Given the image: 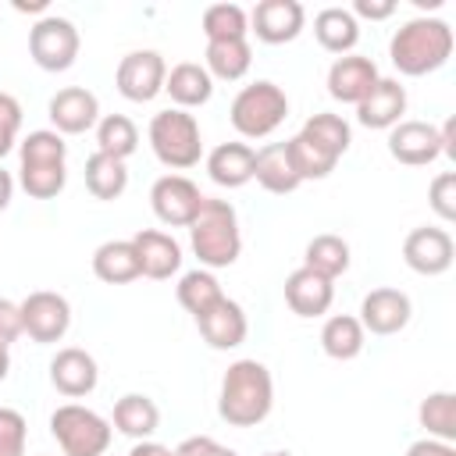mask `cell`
<instances>
[{"instance_id": "cell-31", "label": "cell", "mask_w": 456, "mask_h": 456, "mask_svg": "<svg viewBox=\"0 0 456 456\" xmlns=\"http://www.w3.org/2000/svg\"><path fill=\"white\" fill-rule=\"evenodd\" d=\"M86 189L96 196V200H118L125 189H128V167L125 160L118 157H107V153H93L86 160Z\"/></svg>"}, {"instance_id": "cell-53", "label": "cell", "mask_w": 456, "mask_h": 456, "mask_svg": "<svg viewBox=\"0 0 456 456\" xmlns=\"http://www.w3.org/2000/svg\"><path fill=\"white\" fill-rule=\"evenodd\" d=\"M217 456H239V452H235V449H224V445H221V449H217Z\"/></svg>"}, {"instance_id": "cell-8", "label": "cell", "mask_w": 456, "mask_h": 456, "mask_svg": "<svg viewBox=\"0 0 456 456\" xmlns=\"http://www.w3.org/2000/svg\"><path fill=\"white\" fill-rule=\"evenodd\" d=\"M18 310H21V331L39 346L61 342L71 328V303L61 292H50V289L28 292L18 303Z\"/></svg>"}, {"instance_id": "cell-41", "label": "cell", "mask_w": 456, "mask_h": 456, "mask_svg": "<svg viewBox=\"0 0 456 456\" xmlns=\"http://www.w3.org/2000/svg\"><path fill=\"white\" fill-rule=\"evenodd\" d=\"M428 203L442 221H456V171H442L431 189H428Z\"/></svg>"}, {"instance_id": "cell-6", "label": "cell", "mask_w": 456, "mask_h": 456, "mask_svg": "<svg viewBox=\"0 0 456 456\" xmlns=\"http://www.w3.org/2000/svg\"><path fill=\"white\" fill-rule=\"evenodd\" d=\"M50 435L57 438L64 456H103L110 449L114 428L96 410L82 403H64L50 413Z\"/></svg>"}, {"instance_id": "cell-7", "label": "cell", "mask_w": 456, "mask_h": 456, "mask_svg": "<svg viewBox=\"0 0 456 456\" xmlns=\"http://www.w3.org/2000/svg\"><path fill=\"white\" fill-rule=\"evenodd\" d=\"M78 28L61 14H43L28 28V53L43 71H68L78 57Z\"/></svg>"}, {"instance_id": "cell-13", "label": "cell", "mask_w": 456, "mask_h": 456, "mask_svg": "<svg viewBox=\"0 0 456 456\" xmlns=\"http://www.w3.org/2000/svg\"><path fill=\"white\" fill-rule=\"evenodd\" d=\"M46 114H50L57 135H82V132L96 128V121H100V100L86 86H68V89H57L50 96Z\"/></svg>"}, {"instance_id": "cell-9", "label": "cell", "mask_w": 456, "mask_h": 456, "mask_svg": "<svg viewBox=\"0 0 456 456\" xmlns=\"http://www.w3.org/2000/svg\"><path fill=\"white\" fill-rule=\"evenodd\" d=\"M164 78H167V64L157 50H132L121 57L114 71L118 93L132 103H150L157 93H164Z\"/></svg>"}, {"instance_id": "cell-4", "label": "cell", "mask_w": 456, "mask_h": 456, "mask_svg": "<svg viewBox=\"0 0 456 456\" xmlns=\"http://www.w3.org/2000/svg\"><path fill=\"white\" fill-rule=\"evenodd\" d=\"M150 146H153V157L171 167V171H189L200 164L203 157V135H200V121L189 114V110H178V107H167V110H157L150 118Z\"/></svg>"}, {"instance_id": "cell-48", "label": "cell", "mask_w": 456, "mask_h": 456, "mask_svg": "<svg viewBox=\"0 0 456 456\" xmlns=\"http://www.w3.org/2000/svg\"><path fill=\"white\" fill-rule=\"evenodd\" d=\"M452 132H456V121L449 118V121L438 128V139H442V153H445V157H456V135H452Z\"/></svg>"}, {"instance_id": "cell-12", "label": "cell", "mask_w": 456, "mask_h": 456, "mask_svg": "<svg viewBox=\"0 0 456 456\" xmlns=\"http://www.w3.org/2000/svg\"><path fill=\"white\" fill-rule=\"evenodd\" d=\"M303 25H306V11L299 0H260L249 11V32L271 46L292 43L303 32Z\"/></svg>"}, {"instance_id": "cell-36", "label": "cell", "mask_w": 456, "mask_h": 456, "mask_svg": "<svg viewBox=\"0 0 456 456\" xmlns=\"http://www.w3.org/2000/svg\"><path fill=\"white\" fill-rule=\"evenodd\" d=\"M299 135H306L310 142H317L321 150H328L335 157H342L349 150V142H353V128L338 114H314V118H306Z\"/></svg>"}, {"instance_id": "cell-40", "label": "cell", "mask_w": 456, "mask_h": 456, "mask_svg": "<svg viewBox=\"0 0 456 456\" xmlns=\"http://www.w3.org/2000/svg\"><path fill=\"white\" fill-rule=\"evenodd\" d=\"M25 438H28L25 417L11 406H0V456H25Z\"/></svg>"}, {"instance_id": "cell-21", "label": "cell", "mask_w": 456, "mask_h": 456, "mask_svg": "<svg viewBox=\"0 0 456 456\" xmlns=\"http://www.w3.org/2000/svg\"><path fill=\"white\" fill-rule=\"evenodd\" d=\"M196 328L200 335L207 338L210 349H235L246 342L249 335V321H246V310L235 303V299H221L214 310H207L203 317H196Z\"/></svg>"}, {"instance_id": "cell-1", "label": "cell", "mask_w": 456, "mask_h": 456, "mask_svg": "<svg viewBox=\"0 0 456 456\" xmlns=\"http://www.w3.org/2000/svg\"><path fill=\"white\" fill-rule=\"evenodd\" d=\"M274 406V378L260 360H235L221 378L217 413L232 428H256Z\"/></svg>"}, {"instance_id": "cell-20", "label": "cell", "mask_w": 456, "mask_h": 456, "mask_svg": "<svg viewBox=\"0 0 456 456\" xmlns=\"http://www.w3.org/2000/svg\"><path fill=\"white\" fill-rule=\"evenodd\" d=\"M132 246H135V253H139L142 278L167 281L171 274H178V267H182V246H178L167 232L142 228V232L132 235Z\"/></svg>"}, {"instance_id": "cell-28", "label": "cell", "mask_w": 456, "mask_h": 456, "mask_svg": "<svg viewBox=\"0 0 456 456\" xmlns=\"http://www.w3.org/2000/svg\"><path fill=\"white\" fill-rule=\"evenodd\" d=\"M367 331L353 314H331L321 328V349L331 360H356L363 353Z\"/></svg>"}, {"instance_id": "cell-37", "label": "cell", "mask_w": 456, "mask_h": 456, "mask_svg": "<svg viewBox=\"0 0 456 456\" xmlns=\"http://www.w3.org/2000/svg\"><path fill=\"white\" fill-rule=\"evenodd\" d=\"M289 142V153H292V164H296V175H299V182H317V178H328L331 171H335V164H338V157L335 153H328V150H321L317 142H310L306 135H292V139H285Z\"/></svg>"}, {"instance_id": "cell-26", "label": "cell", "mask_w": 456, "mask_h": 456, "mask_svg": "<svg viewBox=\"0 0 456 456\" xmlns=\"http://www.w3.org/2000/svg\"><path fill=\"white\" fill-rule=\"evenodd\" d=\"M110 428L121 431V435H128V438H135V442H142V438H150L160 428V410H157V403L150 395L128 392V395H121L114 403Z\"/></svg>"}, {"instance_id": "cell-10", "label": "cell", "mask_w": 456, "mask_h": 456, "mask_svg": "<svg viewBox=\"0 0 456 456\" xmlns=\"http://www.w3.org/2000/svg\"><path fill=\"white\" fill-rule=\"evenodd\" d=\"M150 207L153 214L171 224V228H189L203 207V192L192 178L185 175H160L150 189Z\"/></svg>"}, {"instance_id": "cell-39", "label": "cell", "mask_w": 456, "mask_h": 456, "mask_svg": "<svg viewBox=\"0 0 456 456\" xmlns=\"http://www.w3.org/2000/svg\"><path fill=\"white\" fill-rule=\"evenodd\" d=\"M18 182L32 200H53L64 189L68 171H64V164H21Z\"/></svg>"}, {"instance_id": "cell-27", "label": "cell", "mask_w": 456, "mask_h": 456, "mask_svg": "<svg viewBox=\"0 0 456 456\" xmlns=\"http://www.w3.org/2000/svg\"><path fill=\"white\" fill-rule=\"evenodd\" d=\"M314 36L328 53H349L360 39V21L349 14V7H324L314 18Z\"/></svg>"}, {"instance_id": "cell-43", "label": "cell", "mask_w": 456, "mask_h": 456, "mask_svg": "<svg viewBox=\"0 0 456 456\" xmlns=\"http://www.w3.org/2000/svg\"><path fill=\"white\" fill-rule=\"evenodd\" d=\"M18 335H25L21 331V310H18V303H11V299L0 296V342L11 346Z\"/></svg>"}, {"instance_id": "cell-11", "label": "cell", "mask_w": 456, "mask_h": 456, "mask_svg": "<svg viewBox=\"0 0 456 456\" xmlns=\"http://www.w3.org/2000/svg\"><path fill=\"white\" fill-rule=\"evenodd\" d=\"M452 256H456V246H452V235L445 228H413L403 242V260L410 271L424 274V278H438L452 267Z\"/></svg>"}, {"instance_id": "cell-5", "label": "cell", "mask_w": 456, "mask_h": 456, "mask_svg": "<svg viewBox=\"0 0 456 456\" xmlns=\"http://www.w3.org/2000/svg\"><path fill=\"white\" fill-rule=\"evenodd\" d=\"M228 118H232V128L242 135V139H267L285 118H289V96L281 86L267 82V78H256L249 86H242L228 107Z\"/></svg>"}, {"instance_id": "cell-52", "label": "cell", "mask_w": 456, "mask_h": 456, "mask_svg": "<svg viewBox=\"0 0 456 456\" xmlns=\"http://www.w3.org/2000/svg\"><path fill=\"white\" fill-rule=\"evenodd\" d=\"M264 456H292V452H285V449H271V452H264Z\"/></svg>"}, {"instance_id": "cell-22", "label": "cell", "mask_w": 456, "mask_h": 456, "mask_svg": "<svg viewBox=\"0 0 456 456\" xmlns=\"http://www.w3.org/2000/svg\"><path fill=\"white\" fill-rule=\"evenodd\" d=\"M253 160H256L253 146H246V142H221L207 157V175L221 189H242L246 182H253Z\"/></svg>"}, {"instance_id": "cell-35", "label": "cell", "mask_w": 456, "mask_h": 456, "mask_svg": "<svg viewBox=\"0 0 456 456\" xmlns=\"http://www.w3.org/2000/svg\"><path fill=\"white\" fill-rule=\"evenodd\" d=\"M246 32H249V14L239 4H210L203 11V36H207V43L246 39Z\"/></svg>"}, {"instance_id": "cell-14", "label": "cell", "mask_w": 456, "mask_h": 456, "mask_svg": "<svg viewBox=\"0 0 456 456\" xmlns=\"http://www.w3.org/2000/svg\"><path fill=\"white\" fill-rule=\"evenodd\" d=\"M413 317V303L403 289H370L360 303V324L370 335H395L410 324Z\"/></svg>"}, {"instance_id": "cell-30", "label": "cell", "mask_w": 456, "mask_h": 456, "mask_svg": "<svg viewBox=\"0 0 456 456\" xmlns=\"http://www.w3.org/2000/svg\"><path fill=\"white\" fill-rule=\"evenodd\" d=\"M303 267H310V271H317V274H324V278L335 281L338 274L349 271V242H346L342 235H331V232L314 235V239L306 242Z\"/></svg>"}, {"instance_id": "cell-29", "label": "cell", "mask_w": 456, "mask_h": 456, "mask_svg": "<svg viewBox=\"0 0 456 456\" xmlns=\"http://www.w3.org/2000/svg\"><path fill=\"white\" fill-rule=\"evenodd\" d=\"M203 68L210 78H221V82H239L249 64H253V50L246 39H224V43H207V53H203Z\"/></svg>"}, {"instance_id": "cell-50", "label": "cell", "mask_w": 456, "mask_h": 456, "mask_svg": "<svg viewBox=\"0 0 456 456\" xmlns=\"http://www.w3.org/2000/svg\"><path fill=\"white\" fill-rule=\"evenodd\" d=\"M14 11H46V0H32V4H25V0H14Z\"/></svg>"}, {"instance_id": "cell-46", "label": "cell", "mask_w": 456, "mask_h": 456, "mask_svg": "<svg viewBox=\"0 0 456 456\" xmlns=\"http://www.w3.org/2000/svg\"><path fill=\"white\" fill-rule=\"evenodd\" d=\"M406 456H456V449L449 442H438V438H420L406 449Z\"/></svg>"}, {"instance_id": "cell-2", "label": "cell", "mask_w": 456, "mask_h": 456, "mask_svg": "<svg viewBox=\"0 0 456 456\" xmlns=\"http://www.w3.org/2000/svg\"><path fill=\"white\" fill-rule=\"evenodd\" d=\"M388 57L399 75L420 78L438 71L452 57V28L442 18H410L395 28L388 43Z\"/></svg>"}, {"instance_id": "cell-25", "label": "cell", "mask_w": 456, "mask_h": 456, "mask_svg": "<svg viewBox=\"0 0 456 456\" xmlns=\"http://www.w3.org/2000/svg\"><path fill=\"white\" fill-rule=\"evenodd\" d=\"M93 274L107 285H128L135 278H142L139 267V253L132 246V239H110L103 246H96L93 253Z\"/></svg>"}, {"instance_id": "cell-33", "label": "cell", "mask_w": 456, "mask_h": 456, "mask_svg": "<svg viewBox=\"0 0 456 456\" xmlns=\"http://www.w3.org/2000/svg\"><path fill=\"white\" fill-rule=\"evenodd\" d=\"M221 299H224V289H221V281H217L207 267H196V271L182 274V281H178V303H182L192 317H203V314L214 310Z\"/></svg>"}, {"instance_id": "cell-34", "label": "cell", "mask_w": 456, "mask_h": 456, "mask_svg": "<svg viewBox=\"0 0 456 456\" xmlns=\"http://www.w3.org/2000/svg\"><path fill=\"white\" fill-rule=\"evenodd\" d=\"M417 420L428 431V438H438V442L452 445L456 442V395L452 392H431L420 403Z\"/></svg>"}, {"instance_id": "cell-44", "label": "cell", "mask_w": 456, "mask_h": 456, "mask_svg": "<svg viewBox=\"0 0 456 456\" xmlns=\"http://www.w3.org/2000/svg\"><path fill=\"white\" fill-rule=\"evenodd\" d=\"M349 14L360 21V18H370V21H385L395 14V0H356L349 7Z\"/></svg>"}, {"instance_id": "cell-42", "label": "cell", "mask_w": 456, "mask_h": 456, "mask_svg": "<svg viewBox=\"0 0 456 456\" xmlns=\"http://www.w3.org/2000/svg\"><path fill=\"white\" fill-rule=\"evenodd\" d=\"M21 132V103L11 93H0V160L14 150Z\"/></svg>"}, {"instance_id": "cell-15", "label": "cell", "mask_w": 456, "mask_h": 456, "mask_svg": "<svg viewBox=\"0 0 456 456\" xmlns=\"http://www.w3.org/2000/svg\"><path fill=\"white\" fill-rule=\"evenodd\" d=\"M388 153L406 167H424L442 157L438 128L428 121H399L388 128Z\"/></svg>"}, {"instance_id": "cell-18", "label": "cell", "mask_w": 456, "mask_h": 456, "mask_svg": "<svg viewBox=\"0 0 456 456\" xmlns=\"http://www.w3.org/2000/svg\"><path fill=\"white\" fill-rule=\"evenodd\" d=\"M331 299H335V281L310 267H296L285 278V303L296 317H321L328 314Z\"/></svg>"}, {"instance_id": "cell-24", "label": "cell", "mask_w": 456, "mask_h": 456, "mask_svg": "<svg viewBox=\"0 0 456 456\" xmlns=\"http://www.w3.org/2000/svg\"><path fill=\"white\" fill-rule=\"evenodd\" d=\"M164 93L175 100L178 110H189V107H203L210 96H214V78L207 75L203 64L196 61H182L167 71L164 78Z\"/></svg>"}, {"instance_id": "cell-19", "label": "cell", "mask_w": 456, "mask_h": 456, "mask_svg": "<svg viewBox=\"0 0 456 456\" xmlns=\"http://www.w3.org/2000/svg\"><path fill=\"white\" fill-rule=\"evenodd\" d=\"M406 114V89L399 78H378L374 89L356 103V121L363 128H395Z\"/></svg>"}, {"instance_id": "cell-49", "label": "cell", "mask_w": 456, "mask_h": 456, "mask_svg": "<svg viewBox=\"0 0 456 456\" xmlns=\"http://www.w3.org/2000/svg\"><path fill=\"white\" fill-rule=\"evenodd\" d=\"M11 196H14V178H11V171L0 167V210H7Z\"/></svg>"}, {"instance_id": "cell-38", "label": "cell", "mask_w": 456, "mask_h": 456, "mask_svg": "<svg viewBox=\"0 0 456 456\" xmlns=\"http://www.w3.org/2000/svg\"><path fill=\"white\" fill-rule=\"evenodd\" d=\"M18 160L21 164H64L68 142L53 128H36L18 142Z\"/></svg>"}, {"instance_id": "cell-17", "label": "cell", "mask_w": 456, "mask_h": 456, "mask_svg": "<svg viewBox=\"0 0 456 456\" xmlns=\"http://www.w3.org/2000/svg\"><path fill=\"white\" fill-rule=\"evenodd\" d=\"M50 381H53V388L61 395L82 399V395H89L96 388L100 367H96V360L86 349L68 346V349H57V356L50 360Z\"/></svg>"}, {"instance_id": "cell-51", "label": "cell", "mask_w": 456, "mask_h": 456, "mask_svg": "<svg viewBox=\"0 0 456 456\" xmlns=\"http://www.w3.org/2000/svg\"><path fill=\"white\" fill-rule=\"evenodd\" d=\"M7 370H11V349L0 342V381L7 378Z\"/></svg>"}, {"instance_id": "cell-16", "label": "cell", "mask_w": 456, "mask_h": 456, "mask_svg": "<svg viewBox=\"0 0 456 456\" xmlns=\"http://www.w3.org/2000/svg\"><path fill=\"white\" fill-rule=\"evenodd\" d=\"M378 78L381 75H378V64L370 57H363V53H342L328 68V93L338 103H360L374 89Z\"/></svg>"}, {"instance_id": "cell-47", "label": "cell", "mask_w": 456, "mask_h": 456, "mask_svg": "<svg viewBox=\"0 0 456 456\" xmlns=\"http://www.w3.org/2000/svg\"><path fill=\"white\" fill-rule=\"evenodd\" d=\"M128 456H175V449H167V445H160V442H153V438H142V442L132 445Z\"/></svg>"}, {"instance_id": "cell-23", "label": "cell", "mask_w": 456, "mask_h": 456, "mask_svg": "<svg viewBox=\"0 0 456 456\" xmlns=\"http://www.w3.org/2000/svg\"><path fill=\"white\" fill-rule=\"evenodd\" d=\"M253 178L271 196H285V192H296L303 185L299 175H296L289 142H267V146H260L256 150V160H253Z\"/></svg>"}, {"instance_id": "cell-32", "label": "cell", "mask_w": 456, "mask_h": 456, "mask_svg": "<svg viewBox=\"0 0 456 456\" xmlns=\"http://www.w3.org/2000/svg\"><path fill=\"white\" fill-rule=\"evenodd\" d=\"M96 150L118 160H128L139 150V128L125 114H103L96 121Z\"/></svg>"}, {"instance_id": "cell-45", "label": "cell", "mask_w": 456, "mask_h": 456, "mask_svg": "<svg viewBox=\"0 0 456 456\" xmlns=\"http://www.w3.org/2000/svg\"><path fill=\"white\" fill-rule=\"evenodd\" d=\"M217 442L210 438V435H192V438H185L178 449H175V456H217Z\"/></svg>"}, {"instance_id": "cell-3", "label": "cell", "mask_w": 456, "mask_h": 456, "mask_svg": "<svg viewBox=\"0 0 456 456\" xmlns=\"http://www.w3.org/2000/svg\"><path fill=\"white\" fill-rule=\"evenodd\" d=\"M189 242L196 260L207 271L217 267H232L242 253V232H239V214L228 200H210L203 196V207L196 214V221L189 224Z\"/></svg>"}]
</instances>
